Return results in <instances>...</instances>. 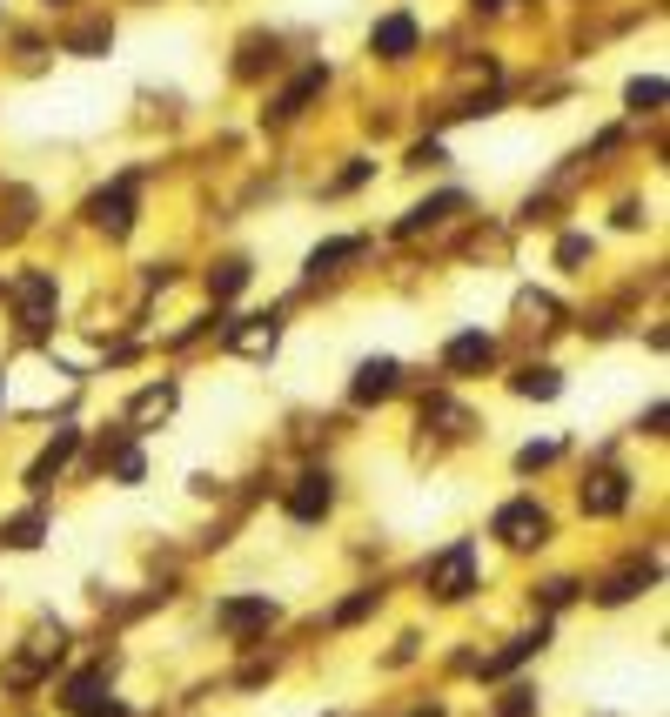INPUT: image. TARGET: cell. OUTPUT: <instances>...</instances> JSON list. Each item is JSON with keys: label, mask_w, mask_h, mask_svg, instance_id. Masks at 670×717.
<instances>
[{"label": "cell", "mask_w": 670, "mask_h": 717, "mask_svg": "<svg viewBox=\"0 0 670 717\" xmlns=\"http://www.w3.org/2000/svg\"><path fill=\"white\" fill-rule=\"evenodd\" d=\"M429 590H436L443 604L469 597V590H476V543H449L443 557L429 563Z\"/></svg>", "instance_id": "6da1fadb"}, {"label": "cell", "mask_w": 670, "mask_h": 717, "mask_svg": "<svg viewBox=\"0 0 670 717\" xmlns=\"http://www.w3.org/2000/svg\"><path fill=\"white\" fill-rule=\"evenodd\" d=\"M496 537L510 543V550H536V543L550 537V516L536 510V503H503L496 510Z\"/></svg>", "instance_id": "7a4b0ae2"}, {"label": "cell", "mask_w": 670, "mask_h": 717, "mask_svg": "<svg viewBox=\"0 0 670 717\" xmlns=\"http://www.w3.org/2000/svg\"><path fill=\"white\" fill-rule=\"evenodd\" d=\"M490 362H496V342L483 336V329H463V336H449V349H443L449 376H476V369H490Z\"/></svg>", "instance_id": "3957f363"}, {"label": "cell", "mask_w": 670, "mask_h": 717, "mask_svg": "<svg viewBox=\"0 0 670 717\" xmlns=\"http://www.w3.org/2000/svg\"><path fill=\"white\" fill-rule=\"evenodd\" d=\"M275 342H282V315H248L228 329V349L235 356H275Z\"/></svg>", "instance_id": "277c9868"}, {"label": "cell", "mask_w": 670, "mask_h": 717, "mask_svg": "<svg viewBox=\"0 0 670 717\" xmlns=\"http://www.w3.org/2000/svg\"><path fill=\"white\" fill-rule=\"evenodd\" d=\"M329 503H335V483H329L322 470L295 476V490H289V516H295V523H315V516H329Z\"/></svg>", "instance_id": "5b68a950"}, {"label": "cell", "mask_w": 670, "mask_h": 717, "mask_svg": "<svg viewBox=\"0 0 670 717\" xmlns=\"http://www.w3.org/2000/svg\"><path fill=\"white\" fill-rule=\"evenodd\" d=\"M624 503H630V476L603 470V476H590V483H583V516H617Z\"/></svg>", "instance_id": "8992f818"}, {"label": "cell", "mask_w": 670, "mask_h": 717, "mask_svg": "<svg viewBox=\"0 0 670 717\" xmlns=\"http://www.w3.org/2000/svg\"><path fill=\"white\" fill-rule=\"evenodd\" d=\"M369 47H376L382 61H402V54H416V21H409V14H382V21L369 27Z\"/></svg>", "instance_id": "52a82bcc"}, {"label": "cell", "mask_w": 670, "mask_h": 717, "mask_svg": "<svg viewBox=\"0 0 670 717\" xmlns=\"http://www.w3.org/2000/svg\"><path fill=\"white\" fill-rule=\"evenodd\" d=\"M67 711H74V717H121V704H114L108 684L88 671V677H74V684H67Z\"/></svg>", "instance_id": "ba28073f"}, {"label": "cell", "mask_w": 670, "mask_h": 717, "mask_svg": "<svg viewBox=\"0 0 670 717\" xmlns=\"http://www.w3.org/2000/svg\"><path fill=\"white\" fill-rule=\"evenodd\" d=\"M322 81H329V68H309V74H295L289 88L275 94V108H268V121H295V114L309 108L315 94H322Z\"/></svg>", "instance_id": "9c48e42d"}, {"label": "cell", "mask_w": 670, "mask_h": 717, "mask_svg": "<svg viewBox=\"0 0 670 717\" xmlns=\"http://www.w3.org/2000/svg\"><path fill=\"white\" fill-rule=\"evenodd\" d=\"M74 449H81V429H61V436H54V443H47L41 456H34V470H27V483H34V490H47V483H54V476L67 470V456H74Z\"/></svg>", "instance_id": "30bf717a"}, {"label": "cell", "mask_w": 670, "mask_h": 717, "mask_svg": "<svg viewBox=\"0 0 670 717\" xmlns=\"http://www.w3.org/2000/svg\"><path fill=\"white\" fill-rule=\"evenodd\" d=\"M88 215H94V228L128 235V228H134V195H128V188H108V195H94V202H88Z\"/></svg>", "instance_id": "8fae6325"}, {"label": "cell", "mask_w": 670, "mask_h": 717, "mask_svg": "<svg viewBox=\"0 0 670 717\" xmlns=\"http://www.w3.org/2000/svg\"><path fill=\"white\" fill-rule=\"evenodd\" d=\"M396 362L389 356H376V362H362L356 369V382H349V396H356V403H382V396H389V389H396Z\"/></svg>", "instance_id": "7c38bea8"}, {"label": "cell", "mask_w": 670, "mask_h": 717, "mask_svg": "<svg viewBox=\"0 0 670 717\" xmlns=\"http://www.w3.org/2000/svg\"><path fill=\"white\" fill-rule=\"evenodd\" d=\"M47 309H54V282H47V275H21V322L34 336L47 329Z\"/></svg>", "instance_id": "4fadbf2b"}, {"label": "cell", "mask_w": 670, "mask_h": 717, "mask_svg": "<svg viewBox=\"0 0 670 717\" xmlns=\"http://www.w3.org/2000/svg\"><path fill=\"white\" fill-rule=\"evenodd\" d=\"M255 624H275V604H268V597H228L222 604V630H255Z\"/></svg>", "instance_id": "5bb4252c"}, {"label": "cell", "mask_w": 670, "mask_h": 717, "mask_svg": "<svg viewBox=\"0 0 670 717\" xmlns=\"http://www.w3.org/2000/svg\"><path fill=\"white\" fill-rule=\"evenodd\" d=\"M536 650H543V630H536V637H516L510 650H496L490 664H483V677H503V671H516V664H523V657H536Z\"/></svg>", "instance_id": "9a60e30c"}, {"label": "cell", "mask_w": 670, "mask_h": 717, "mask_svg": "<svg viewBox=\"0 0 670 717\" xmlns=\"http://www.w3.org/2000/svg\"><path fill=\"white\" fill-rule=\"evenodd\" d=\"M463 208V195H436V202H423V208H409V222H402V235H416V228H429V222H443V215H456Z\"/></svg>", "instance_id": "2e32d148"}, {"label": "cell", "mask_w": 670, "mask_h": 717, "mask_svg": "<svg viewBox=\"0 0 670 717\" xmlns=\"http://www.w3.org/2000/svg\"><path fill=\"white\" fill-rule=\"evenodd\" d=\"M168 409H175V389H168V382H161V389H141V396H134V423H155V416H168Z\"/></svg>", "instance_id": "e0dca14e"}, {"label": "cell", "mask_w": 670, "mask_h": 717, "mask_svg": "<svg viewBox=\"0 0 670 717\" xmlns=\"http://www.w3.org/2000/svg\"><path fill=\"white\" fill-rule=\"evenodd\" d=\"M557 389H563L557 369H523V376H516V396H536V403H550Z\"/></svg>", "instance_id": "ac0fdd59"}, {"label": "cell", "mask_w": 670, "mask_h": 717, "mask_svg": "<svg viewBox=\"0 0 670 717\" xmlns=\"http://www.w3.org/2000/svg\"><path fill=\"white\" fill-rule=\"evenodd\" d=\"M41 516H14V523H7V530H0V543H7V550H34V543H41Z\"/></svg>", "instance_id": "d6986e66"}, {"label": "cell", "mask_w": 670, "mask_h": 717, "mask_svg": "<svg viewBox=\"0 0 670 717\" xmlns=\"http://www.w3.org/2000/svg\"><path fill=\"white\" fill-rule=\"evenodd\" d=\"M349 255H362V242H356V235H349V242H322V248H315V255H309V275L335 269V262H349Z\"/></svg>", "instance_id": "ffe728a7"}, {"label": "cell", "mask_w": 670, "mask_h": 717, "mask_svg": "<svg viewBox=\"0 0 670 717\" xmlns=\"http://www.w3.org/2000/svg\"><path fill=\"white\" fill-rule=\"evenodd\" d=\"M208 289H215V295H242L248 289V262H222V269L208 275Z\"/></svg>", "instance_id": "44dd1931"}, {"label": "cell", "mask_w": 670, "mask_h": 717, "mask_svg": "<svg viewBox=\"0 0 670 717\" xmlns=\"http://www.w3.org/2000/svg\"><path fill=\"white\" fill-rule=\"evenodd\" d=\"M650 577H657V570H624V577H617L610 590H603V604H630V597H637V590H644Z\"/></svg>", "instance_id": "7402d4cb"}, {"label": "cell", "mask_w": 670, "mask_h": 717, "mask_svg": "<svg viewBox=\"0 0 670 717\" xmlns=\"http://www.w3.org/2000/svg\"><path fill=\"white\" fill-rule=\"evenodd\" d=\"M557 449H563V443H530V449H516V470H543V463H557Z\"/></svg>", "instance_id": "603a6c76"}, {"label": "cell", "mask_w": 670, "mask_h": 717, "mask_svg": "<svg viewBox=\"0 0 670 717\" xmlns=\"http://www.w3.org/2000/svg\"><path fill=\"white\" fill-rule=\"evenodd\" d=\"M657 101H664V81H657V74H650V81H630V108H637V114L657 108Z\"/></svg>", "instance_id": "cb8c5ba5"}, {"label": "cell", "mask_w": 670, "mask_h": 717, "mask_svg": "<svg viewBox=\"0 0 670 717\" xmlns=\"http://www.w3.org/2000/svg\"><path fill=\"white\" fill-rule=\"evenodd\" d=\"M114 476H121V483H141V449H121V456H114Z\"/></svg>", "instance_id": "d4e9b609"}, {"label": "cell", "mask_w": 670, "mask_h": 717, "mask_svg": "<svg viewBox=\"0 0 670 717\" xmlns=\"http://www.w3.org/2000/svg\"><path fill=\"white\" fill-rule=\"evenodd\" d=\"M530 711H536V691H510V704H503L496 717H530Z\"/></svg>", "instance_id": "484cf974"}, {"label": "cell", "mask_w": 670, "mask_h": 717, "mask_svg": "<svg viewBox=\"0 0 670 717\" xmlns=\"http://www.w3.org/2000/svg\"><path fill=\"white\" fill-rule=\"evenodd\" d=\"M583 255H590V242H583V235H570V242L557 248V262H583Z\"/></svg>", "instance_id": "4316f807"}, {"label": "cell", "mask_w": 670, "mask_h": 717, "mask_svg": "<svg viewBox=\"0 0 670 717\" xmlns=\"http://www.w3.org/2000/svg\"><path fill=\"white\" fill-rule=\"evenodd\" d=\"M476 7H503V0H476Z\"/></svg>", "instance_id": "83f0119b"}, {"label": "cell", "mask_w": 670, "mask_h": 717, "mask_svg": "<svg viewBox=\"0 0 670 717\" xmlns=\"http://www.w3.org/2000/svg\"><path fill=\"white\" fill-rule=\"evenodd\" d=\"M54 7H61V0H54Z\"/></svg>", "instance_id": "f1b7e54d"}]
</instances>
